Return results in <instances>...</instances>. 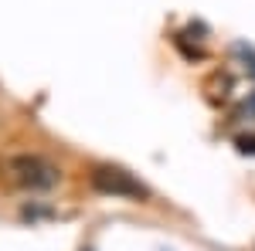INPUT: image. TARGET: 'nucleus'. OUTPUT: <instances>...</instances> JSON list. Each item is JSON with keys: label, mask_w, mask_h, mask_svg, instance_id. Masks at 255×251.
<instances>
[{"label": "nucleus", "mask_w": 255, "mask_h": 251, "mask_svg": "<svg viewBox=\"0 0 255 251\" xmlns=\"http://www.w3.org/2000/svg\"><path fill=\"white\" fill-rule=\"evenodd\" d=\"M7 180L17 187L41 190V187H51L58 180V170L41 156H17V160H7Z\"/></svg>", "instance_id": "f257e3e1"}, {"label": "nucleus", "mask_w": 255, "mask_h": 251, "mask_svg": "<svg viewBox=\"0 0 255 251\" xmlns=\"http://www.w3.org/2000/svg\"><path fill=\"white\" fill-rule=\"evenodd\" d=\"M96 187L106 193H133V197L143 193V187L136 180H129V173L123 170H96Z\"/></svg>", "instance_id": "f03ea898"}]
</instances>
